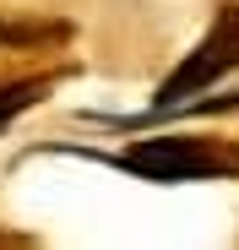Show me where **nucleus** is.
Masks as SVG:
<instances>
[{"label": "nucleus", "instance_id": "1", "mask_svg": "<svg viewBox=\"0 0 239 250\" xmlns=\"http://www.w3.org/2000/svg\"><path fill=\"white\" fill-rule=\"evenodd\" d=\"M114 163H120L125 174H136V180L179 185V180L239 174V147H228V142H207V136H147V142H131Z\"/></svg>", "mask_w": 239, "mask_h": 250}, {"label": "nucleus", "instance_id": "2", "mask_svg": "<svg viewBox=\"0 0 239 250\" xmlns=\"http://www.w3.org/2000/svg\"><path fill=\"white\" fill-rule=\"evenodd\" d=\"M234 65H239V6H223L218 22L207 27V38L190 49V60L163 76V87H158V98H152V114H169L179 104H196L207 87H218Z\"/></svg>", "mask_w": 239, "mask_h": 250}, {"label": "nucleus", "instance_id": "3", "mask_svg": "<svg viewBox=\"0 0 239 250\" xmlns=\"http://www.w3.org/2000/svg\"><path fill=\"white\" fill-rule=\"evenodd\" d=\"M38 98H44V82H6V87H0V131H6L22 109H33Z\"/></svg>", "mask_w": 239, "mask_h": 250}, {"label": "nucleus", "instance_id": "4", "mask_svg": "<svg viewBox=\"0 0 239 250\" xmlns=\"http://www.w3.org/2000/svg\"><path fill=\"white\" fill-rule=\"evenodd\" d=\"M49 27H17V22H0V49H38V44H49Z\"/></svg>", "mask_w": 239, "mask_h": 250}]
</instances>
